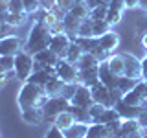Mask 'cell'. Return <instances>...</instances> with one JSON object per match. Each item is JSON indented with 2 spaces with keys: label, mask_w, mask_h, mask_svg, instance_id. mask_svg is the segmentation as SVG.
I'll list each match as a JSON object with an SVG mask.
<instances>
[{
  "label": "cell",
  "mask_w": 147,
  "mask_h": 138,
  "mask_svg": "<svg viewBox=\"0 0 147 138\" xmlns=\"http://www.w3.org/2000/svg\"><path fill=\"white\" fill-rule=\"evenodd\" d=\"M50 96L46 94L44 87L40 85H35V83H30V81H24L20 92L17 96V103H18V109L20 110H26V109H42V105L46 103Z\"/></svg>",
  "instance_id": "cell-1"
},
{
  "label": "cell",
  "mask_w": 147,
  "mask_h": 138,
  "mask_svg": "<svg viewBox=\"0 0 147 138\" xmlns=\"http://www.w3.org/2000/svg\"><path fill=\"white\" fill-rule=\"evenodd\" d=\"M50 41H52V31L50 28L42 24V22L35 20L33 26L30 30V35L26 39V44H24V52H28L30 55H35L39 52H42L50 46Z\"/></svg>",
  "instance_id": "cell-2"
},
{
  "label": "cell",
  "mask_w": 147,
  "mask_h": 138,
  "mask_svg": "<svg viewBox=\"0 0 147 138\" xmlns=\"http://www.w3.org/2000/svg\"><path fill=\"white\" fill-rule=\"evenodd\" d=\"M33 55H30L28 52H18L15 55V76L20 81H28L30 76L33 74Z\"/></svg>",
  "instance_id": "cell-3"
},
{
  "label": "cell",
  "mask_w": 147,
  "mask_h": 138,
  "mask_svg": "<svg viewBox=\"0 0 147 138\" xmlns=\"http://www.w3.org/2000/svg\"><path fill=\"white\" fill-rule=\"evenodd\" d=\"M70 109V101L64 99L63 96H50L48 99H46V103L42 105V112H44V122L46 120H50V122H53V118L57 116V114L64 112V110Z\"/></svg>",
  "instance_id": "cell-4"
},
{
  "label": "cell",
  "mask_w": 147,
  "mask_h": 138,
  "mask_svg": "<svg viewBox=\"0 0 147 138\" xmlns=\"http://www.w3.org/2000/svg\"><path fill=\"white\" fill-rule=\"evenodd\" d=\"M33 72L37 70H55V63L59 61V57L55 55L50 48L42 50V52L33 55Z\"/></svg>",
  "instance_id": "cell-5"
},
{
  "label": "cell",
  "mask_w": 147,
  "mask_h": 138,
  "mask_svg": "<svg viewBox=\"0 0 147 138\" xmlns=\"http://www.w3.org/2000/svg\"><path fill=\"white\" fill-rule=\"evenodd\" d=\"M55 76L63 83H79L77 81V68L66 59H59L55 63Z\"/></svg>",
  "instance_id": "cell-6"
},
{
  "label": "cell",
  "mask_w": 147,
  "mask_h": 138,
  "mask_svg": "<svg viewBox=\"0 0 147 138\" xmlns=\"http://www.w3.org/2000/svg\"><path fill=\"white\" fill-rule=\"evenodd\" d=\"M119 138H142L144 136V127H142L138 118L121 120V129H119Z\"/></svg>",
  "instance_id": "cell-7"
},
{
  "label": "cell",
  "mask_w": 147,
  "mask_h": 138,
  "mask_svg": "<svg viewBox=\"0 0 147 138\" xmlns=\"http://www.w3.org/2000/svg\"><path fill=\"white\" fill-rule=\"evenodd\" d=\"M70 43H72V39L68 37V33H55V35H52V41H50L48 48L52 50L59 59H64V57H66V52H68Z\"/></svg>",
  "instance_id": "cell-8"
},
{
  "label": "cell",
  "mask_w": 147,
  "mask_h": 138,
  "mask_svg": "<svg viewBox=\"0 0 147 138\" xmlns=\"http://www.w3.org/2000/svg\"><path fill=\"white\" fill-rule=\"evenodd\" d=\"M90 92H92V99H94V103H101V105H105V107H114L110 89L105 87L103 83H96L94 87H90Z\"/></svg>",
  "instance_id": "cell-9"
},
{
  "label": "cell",
  "mask_w": 147,
  "mask_h": 138,
  "mask_svg": "<svg viewBox=\"0 0 147 138\" xmlns=\"http://www.w3.org/2000/svg\"><path fill=\"white\" fill-rule=\"evenodd\" d=\"M24 50V43L17 35H9L0 39V55H17Z\"/></svg>",
  "instance_id": "cell-10"
},
{
  "label": "cell",
  "mask_w": 147,
  "mask_h": 138,
  "mask_svg": "<svg viewBox=\"0 0 147 138\" xmlns=\"http://www.w3.org/2000/svg\"><path fill=\"white\" fill-rule=\"evenodd\" d=\"M145 99H147V81H144V79H140L134 89L123 96V101L129 105H140Z\"/></svg>",
  "instance_id": "cell-11"
},
{
  "label": "cell",
  "mask_w": 147,
  "mask_h": 138,
  "mask_svg": "<svg viewBox=\"0 0 147 138\" xmlns=\"http://www.w3.org/2000/svg\"><path fill=\"white\" fill-rule=\"evenodd\" d=\"M70 105L83 107V109H90L92 105H94V99H92V92H90L88 87H85V85H81V83H79L76 94H74L72 99H70Z\"/></svg>",
  "instance_id": "cell-12"
},
{
  "label": "cell",
  "mask_w": 147,
  "mask_h": 138,
  "mask_svg": "<svg viewBox=\"0 0 147 138\" xmlns=\"http://www.w3.org/2000/svg\"><path fill=\"white\" fill-rule=\"evenodd\" d=\"M114 109L118 110L119 118L121 120H129V118H140L142 114H144V109L140 107V105H129L123 101V98L118 101L116 105H114Z\"/></svg>",
  "instance_id": "cell-13"
},
{
  "label": "cell",
  "mask_w": 147,
  "mask_h": 138,
  "mask_svg": "<svg viewBox=\"0 0 147 138\" xmlns=\"http://www.w3.org/2000/svg\"><path fill=\"white\" fill-rule=\"evenodd\" d=\"M121 55H123V61H125V76L140 81L142 79V61L131 53H121Z\"/></svg>",
  "instance_id": "cell-14"
},
{
  "label": "cell",
  "mask_w": 147,
  "mask_h": 138,
  "mask_svg": "<svg viewBox=\"0 0 147 138\" xmlns=\"http://www.w3.org/2000/svg\"><path fill=\"white\" fill-rule=\"evenodd\" d=\"M98 74H99V83H103V85L109 87V89H118V77L119 76H116V74L110 72L107 61H101L99 63Z\"/></svg>",
  "instance_id": "cell-15"
},
{
  "label": "cell",
  "mask_w": 147,
  "mask_h": 138,
  "mask_svg": "<svg viewBox=\"0 0 147 138\" xmlns=\"http://www.w3.org/2000/svg\"><path fill=\"white\" fill-rule=\"evenodd\" d=\"M98 43H99V46L105 50V52L112 53L114 50H116L118 46H119V35L116 33V31L109 30L107 33H103L101 37H98Z\"/></svg>",
  "instance_id": "cell-16"
},
{
  "label": "cell",
  "mask_w": 147,
  "mask_h": 138,
  "mask_svg": "<svg viewBox=\"0 0 147 138\" xmlns=\"http://www.w3.org/2000/svg\"><path fill=\"white\" fill-rule=\"evenodd\" d=\"M77 81L85 87H94L96 83H99V74L98 68H90V70H79L77 72Z\"/></svg>",
  "instance_id": "cell-17"
},
{
  "label": "cell",
  "mask_w": 147,
  "mask_h": 138,
  "mask_svg": "<svg viewBox=\"0 0 147 138\" xmlns=\"http://www.w3.org/2000/svg\"><path fill=\"white\" fill-rule=\"evenodd\" d=\"M20 114L24 123H30V125H40L44 122L42 109H26V110H20Z\"/></svg>",
  "instance_id": "cell-18"
},
{
  "label": "cell",
  "mask_w": 147,
  "mask_h": 138,
  "mask_svg": "<svg viewBox=\"0 0 147 138\" xmlns=\"http://www.w3.org/2000/svg\"><path fill=\"white\" fill-rule=\"evenodd\" d=\"M86 133H88V123L76 122L74 125H70L68 129H64L63 135H64V138H85Z\"/></svg>",
  "instance_id": "cell-19"
},
{
  "label": "cell",
  "mask_w": 147,
  "mask_h": 138,
  "mask_svg": "<svg viewBox=\"0 0 147 138\" xmlns=\"http://www.w3.org/2000/svg\"><path fill=\"white\" fill-rule=\"evenodd\" d=\"M107 63H109V68H110L112 74H116V76H125V61H123L121 53H110Z\"/></svg>",
  "instance_id": "cell-20"
},
{
  "label": "cell",
  "mask_w": 147,
  "mask_h": 138,
  "mask_svg": "<svg viewBox=\"0 0 147 138\" xmlns=\"http://www.w3.org/2000/svg\"><path fill=\"white\" fill-rule=\"evenodd\" d=\"M77 120H76V116L70 112V110H64V112H61V114H57V116L53 118V125L57 127V129H61V131H64V129H68L70 125H74Z\"/></svg>",
  "instance_id": "cell-21"
},
{
  "label": "cell",
  "mask_w": 147,
  "mask_h": 138,
  "mask_svg": "<svg viewBox=\"0 0 147 138\" xmlns=\"http://www.w3.org/2000/svg\"><path fill=\"white\" fill-rule=\"evenodd\" d=\"M55 76V70H37L30 76V83H35V85H40V87H46V83H48L52 77Z\"/></svg>",
  "instance_id": "cell-22"
},
{
  "label": "cell",
  "mask_w": 147,
  "mask_h": 138,
  "mask_svg": "<svg viewBox=\"0 0 147 138\" xmlns=\"http://www.w3.org/2000/svg\"><path fill=\"white\" fill-rule=\"evenodd\" d=\"M74 66L77 68V72H79V70H90V68H98L99 66V61L92 53H83L81 59L74 64Z\"/></svg>",
  "instance_id": "cell-23"
},
{
  "label": "cell",
  "mask_w": 147,
  "mask_h": 138,
  "mask_svg": "<svg viewBox=\"0 0 147 138\" xmlns=\"http://www.w3.org/2000/svg\"><path fill=\"white\" fill-rule=\"evenodd\" d=\"M107 136H110L107 125L94 122V123H90V125H88V133H86L85 138H107Z\"/></svg>",
  "instance_id": "cell-24"
},
{
  "label": "cell",
  "mask_w": 147,
  "mask_h": 138,
  "mask_svg": "<svg viewBox=\"0 0 147 138\" xmlns=\"http://www.w3.org/2000/svg\"><path fill=\"white\" fill-rule=\"evenodd\" d=\"M74 41L81 46V50L85 53H92V52H94V48L99 44L98 43V37H76Z\"/></svg>",
  "instance_id": "cell-25"
},
{
  "label": "cell",
  "mask_w": 147,
  "mask_h": 138,
  "mask_svg": "<svg viewBox=\"0 0 147 138\" xmlns=\"http://www.w3.org/2000/svg\"><path fill=\"white\" fill-rule=\"evenodd\" d=\"M63 87H64V83L59 79L57 76H53L52 79H50L48 83H46V87H44V90H46V94L48 96H61V90H63Z\"/></svg>",
  "instance_id": "cell-26"
},
{
  "label": "cell",
  "mask_w": 147,
  "mask_h": 138,
  "mask_svg": "<svg viewBox=\"0 0 147 138\" xmlns=\"http://www.w3.org/2000/svg\"><path fill=\"white\" fill-rule=\"evenodd\" d=\"M83 53H85V52L81 50V46L77 44L76 41H72V43H70V46H68V52H66V57H64V59H66L68 63L76 64V63L81 59V55H83Z\"/></svg>",
  "instance_id": "cell-27"
},
{
  "label": "cell",
  "mask_w": 147,
  "mask_h": 138,
  "mask_svg": "<svg viewBox=\"0 0 147 138\" xmlns=\"http://www.w3.org/2000/svg\"><path fill=\"white\" fill-rule=\"evenodd\" d=\"M136 83H138V79H132V77H127V76H119L118 77V90L125 96L127 92H131L136 87Z\"/></svg>",
  "instance_id": "cell-28"
},
{
  "label": "cell",
  "mask_w": 147,
  "mask_h": 138,
  "mask_svg": "<svg viewBox=\"0 0 147 138\" xmlns=\"http://www.w3.org/2000/svg\"><path fill=\"white\" fill-rule=\"evenodd\" d=\"M118 118H119L118 110L114 109V107H107L103 112H101V116L96 118V123H103V125H107V123L114 122V120H118Z\"/></svg>",
  "instance_id": "cell-29"
},
{
  "label": "cell",
  "mask_w": 147,
  "mask_h": 138,
  "mask_svg": "<svg viewBox=\"0 0 147 138\" xmlns=\"http://www.w3.org/2000/svg\"><path fill=\"white\" fill-rule=\"evenodd\" d=\"M22 4H24L26 15H35V13H39L40 9H44L40 0H22Z\"/></svg>",
  "instance_id": "cell-30"
},
{
  "label": "cell",
  "mask_w": 147,
  "mask_h": 138,
  "mask_svg": "<svg viewBox=\"0 0 147 138\" xmlns=\"http://www.w3.org/2000/svg\"><path fill=\"white\" fill-rule=\"evenodd\" d=\"M107 15H109V4H101V6L90 9V18L94 20H107Z\"/></svg>",
  "instance_id": "cell-31"
},
{
  "label": "cell",
  "mask_w": 147,
  "mask_h": 138,
  "mask_svg": "<svg viewBox=\"0 0 147 138\" xmlns=\"http://www.w3.org/2000/svg\"><path fill=\"white\" fill-rule=\"evenodd\" d=\"M77 37H94V20L88 17L83 20V24L79 28V33H77Z\"/></svg>",
  "instance_id": "cell-32"
},
{
  "label": "cell",
  "mask_w": 147,
  "mask_h": 138,
  "mask_svg": "<svg viewBox=\"0 0 147 138\" xmlns=\"http://www.w3.org/2000/svg\"><path fill=\"white\" fill-rule=\"evenodd\" d=\"M0 66L4 72L15 70V55H0Z\"/></svg>",
  "instance_id": "cell-33"
},
{
  "label": "cell",
  "mask_w": 147,
  "mask_h": 138,
  "mask_svg": "<svg viewBox=\"0 0 147 138\" xmlns=\"http://www.w3.org/2000/svg\"><path fill=\"white\" fill-rule=\"evenodd\" d=\"M77 87H79V83H64V87H63V90H61V96H63L64 99L70 101V99H72V96L76 94Z\"/></svg>",
  "instance_id": "cell-34"
},
{
  "label": "cell",
  "mask_w": 147,
  "mask_h": 138,
  "mask_svg": "<svg viewBox=\"0 0 147 138\" xmlns=\"http://www.w3.org/2000/svg\"><path fill=\"white\" fill-rule=\"evenodd\" d=\"M9 13H17V15H26L22 0H9Z\"/></svg>",
  "instance_id": "cell-35"
},
{
  "label": "cell",
  "mask_w": 147,
  "mask_h": 138,
  "mask_svg": "<svg viewBox=\"0 0 147 138\" xmlns=\"http://www.w3.org/2000/svg\"><path fill=\"white\" fill-rule=\"evenodd\" d=\"M26 17H28V15H17V13H9V15H7V24H11V26L17 28V26L24 24Z\"/></svg>",
  "instance_id": "cell-36"
},
{
  "label": "cell",
  "mask_w": 147,
  "mask_h": 138,
  "mask_svg": "<svg viewBox=\"0 0 147 138\" xmlns=\"http://www.w3.org/2000/svg\"><path fill=\"white\" fill-rule=\"evenodd\" d=\"M105 109H107L105 105H101V103H94V105H92V107L88 109V114H90V118L96 122V118H98V116H101V112H103Z\"/></svg>",
  "instance_id": "cell-37"
},
{
  "label": "cell",
  "mask_w": 147,
  "mask_h": 138,
  "mask_svg": "<svg viewBox=\"0 0 147 138\" xmlns=\"http://www.w3.org/2000/svg\"><path fill=\"white\" fill-rule=\"evenodd\" d=\"M13 31H15V26L7 24V22H0V39L13 35Z\"/></svg>",
  "instance_id": "cell-38"
},
{
  "label": "cell",
  "mask_w": 147,
  "mask_h": 138,
  "mask_svg": "<svg viewBox=\"0 0 147 138\" xmlns=\"http://www.w3.org/2000/svg\"><path fill=\"white\" fill-rule=\"evenodd\" d=\"M44 138H64V135H63L61 129H57L55 125H52V127L48 129V133H46Z\"/></svg>",
  "instance_id": "cell-39"
},
{
  "label": "cell",
  "mask_w": 147,
  "mask_h": 138,
  "mask_svg": "<svg viewBox=\"0 0 147 138\" xmlns=\"http://www.w3.org/2000/svg\"><path fill=\"white\" fill-rule=\"evenodd\" d=\"M9 13V0H0V15Z\"/></svg>",
  "instance_id": "cell-40"
},
{
  "label": "cell",
  "mask_w": 147,
  "mask_h": 138,
  "mask_svg": "<svg viewBox=\"0 0 147 138\" xmlns=\"http://www.w3.org/2000/svg\"><path fill=\"white\" fill-rule=\"evenodd\" d=\"M85 4L88 6V9H94V7H98L101 6V4H105L103 0H85Z\"/></svg>",
  "instance_id": "cell-41"
},
{
  "label": "cell",
  "mask_w": 147,
  "mask_h": 138,
  "mask_svg": "<svg viewBox=\"0 0 147 138\" xmlns=\"http://www.w3.org/2000/svg\"><path fill=\"white\" fill-rule=\"evenodd\" d=\"M142 79L147 81V57L142 59Z\"/></svg>",
  "instance_id": "cell-42"
},
{
  "label": "cell",
  "mask_w": 147,
  "mask_h": 138,
  "mask_svg": "<svg viewBox=\"0 0 147 138\" xmlns=\"http://www.w3.org/2000/svg\"><path fill=\"white\" fill-rule=\"evenodd\" d=\"M138 2H140V0H125V7H127V9L138 7Z\"/></svg>",
  "instance_id": "cell-43"
},
{
  "label": "cell",
  "mask_w": 147,
  "mask_h": 138,
  "mask_svg": "<svg viewBox=\"0 0 147 138\" xmlns=\"http://www.w3.org/2000/svg\"><path fill=\"white\" fill-rule=\"evenodd\" d=\"M138 120H140V123H142V127H147V112H144V114H142V116H140V118H138Z\"/></svg>",
  "instance_id": "cell-44"
},
{
  "label": "cell",
  "mask_w": 147,
  "mask_h": 138,
  "mask_svg": "<svg viewBox=\"0 0 147 138\" xmlns=\"http://www.w3.org/2000/svg\"><path fill=\"white\" fill-rule=\"evenodd\" d=\"M138 7H140L142 11L147 13V0H140V2H138Z\"/></svg>",
  "instance_id": "cell-45"
},
{
  "label": "cell",
  "mask_w": 147,
  "mask_h": 138,
  "mask_svg": "<svg viewBox=\"0 0 147 138\" xmlns=\"http://www.w3.org/2000/svg\"><path fill=\"white\" fill-rule=\"evenodd\" d=\"M142 46H144V48L147 50V31H145L144 35H142Z\"/></svg>",
  "instance_id": "cell-46"
},
{
  "label": "cell",
  "mask_w": 147,
  "mask_h": 138,
  "mask_svg": "<svg viewBox=\"0 0 147 138\" xmlns=\"http://www.w3.org/2000/svg\"><path fill=\"white\" fill-rule=\"evenodd\" d=\"M144 135H145V136H147V127H144Z\"/></svg>",
  "instance_id": "cell-47"
},
{
  "label": "cell",
  "mask_w": 147,
  "mask_h": 138,
  "mask_svg": "<svg viewBox=\"0 0 147 138\" xmlns=\"http://www.w3.org/2000/svg\"><path fill=\"white\" fill-rule=\"evenodd\" d=\"M0 74H4V70H2V66H0Z\"/></svg>",
  "instance_id": "cell-48"
},
{
  "label": "cell",
  "mask_w": 147,
  "mask_h": 138,
  "mask_svg": "<svg viewBox=\"0 0 147 138\" xmlns=\"http://www.w3.org/2000/svg\"><path fill=\"white\" fill-rule=\"evenodd\" d=\"M142 138H147V136H145V135H144V136H142Z\"/></svg>",
  "instance_id": "cell-49"
},
{
  "label": "cell",
  "mask_w": 147,
  "mask_h": 138,
  "mask_svg": "<svg viewBox=\"0 0 147 138\" xmlns=\"http://www.w3.org/2000/svg\"><path fill=\"white\" fill-rule=\"evenodd\" d=\"M145 28H147V20H145Z\"/></svg>",
  "instance_id": "cell-50"
},
{
  "label": "cell",
  "mask_w": 147,
  "mask_h": 138,
  "mask_svg": "<svg viewBox=\"0 0 147 138\" xmlns=\"http://www.w3.org/2000/svg\"><path fill=\"white\" fill-rule=\"evenodd\" d=\"M0 138H2V133H0Z\"/></svg>",
  "instance_id": "cell-51"
},
{
  "label": "cell",
  "mask_w": 147,
  "mask_h": 138,
  "mask_svg": "<svg viewBox=\"0 0 147 138\" xmlns=\"http://www.w3.org/2000/svg\"><path fill=\"white\" fill-rule=\"evenodd\" d=\"M0 89H2V87H0Z\"/></svg>",
  "instance_id": "cell-52"
},
{
  "label": "cell",
  "mask_w": 147,
  "mask_h": 138,
  "mask_svg": "<svg viewBox=\"0 0 147 138\" xmlns=\"http://www.w3.org/2000/svg\"><path fill=\"white\" fill-rule=\"evenodd\" d=\"M74 2H76V0H74Z\"/></svg>",
  "instance_id": "cell-53"
}]
</instances>
